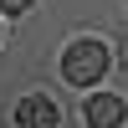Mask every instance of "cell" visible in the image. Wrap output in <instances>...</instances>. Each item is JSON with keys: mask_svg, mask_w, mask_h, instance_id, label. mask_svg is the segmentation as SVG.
<instances>
[{"mask_svg": "<svg viewBox=\"0 0 128 128\" xmlns=\"http://www.w3.org/2000/svg\"><path fill=\"white\" fill-rule=\"evenodd\" d=\"M108 72V46L102 41H72L67 51H62V77L67 82H77V87H92V82Z\"/></svg>", "mask_w": 128, "mask_h": 128, "instance_id": "obj_1", "label": "cell"}, {"mask_svg": "<svg viewBox=\"0 0 128 128\" xmlns=\"http://www.w3.org/2000/svg\"><path fill=\"white\" fill-rule=\"evenodd\" d=\"M0 10H5V16H26L31 0H0Z\"/></svg>", "mask_w": 128, "mask_h": 128, "instance_id": "obj_4", "label": "cell"}, {"mask_svg": "<svg viewBox=\"0 0 128 128\" xmlns=\"http://www.w3.org/2000/svg\"><path fill=\"white\" fill-rule=\"evenodd\" d=\"M56 123H62L56 102L41 98V92H31V98H20V102H16V128H56Z\"/></svg>", "mask_w": 128, "mask_h": 128, "instance_id": "obj_2", "label": "cell"}, {"mask_svg": "<svg viewBox=\"0 0 128 128\" xmlns=\"http://www.w3.org/2000/svg\"><path fill=\"white\" fill-rule=\"evenodd\" d=\"M123 98H113V92H98V98L82 102V118H87V128H123Z\"/></svg>", "mask_w": 128, "mask_h": 128, "instance_id": "obj_3", "label": "cell"}]
</instances>
